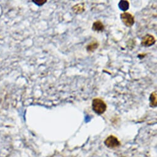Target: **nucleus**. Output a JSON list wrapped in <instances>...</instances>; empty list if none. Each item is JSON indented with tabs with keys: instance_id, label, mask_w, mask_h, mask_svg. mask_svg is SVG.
Instances as JSON below:
<instances>
[{
	"instance_id": "obj_1",
	"label": "nucleus",
	"mask_w": 157,
	"mask_h": 157,
	"mask_svg": "<svg viewBox=\"0 0 157 157\" xmlns=\"http://www.w3.org/2000/svg\"><path fill=\"white\" fill-rule=\"evenodd\" d=\"M92 108L96 113L102 115L106 111L107 105L102 99L95 98L92 101Z\"/></svg>"
},
{
	"instance_id": "obj_2",
	"label": "nucleus",
	"mask_w": 157,
	"mask_h": 157,
	"mask_svg": "<svg viewBox=\"0 0 157 157\" xmlns=\"http://www.w3.org/2000/svg\"><path fill=\"white\" fill-rule=\"evenodd\" d=\"M120 18L122 22L128 27H131L134 24V17L129 13L125 12L121 14Z\"/></svg>"
},
{
	"instance_id": "obj_3",
	"label": "nucleus",
	"mask_w": 157,
	"mask_h": 157,
	"mask_svg": "<svg viewBox=\"0 0 157 157\" xmlns=\"http://www.w3.org/2000/svg\"><path fill=\"white\" fill-rule=\"evenodd\" d=\"M104 144L107 147L111 148H116L120 145V142L119 140L114 136H109L104 141Z\"/></svg>"
},
{
	"instance_id": "obj_4",
	"label": "nucleus",
	"mask_w": 157,
	"mask_h": 157,
	"mask_svg": "<svg viewBox=\"0 0 157 157\" xmlns=\"http://www.w3.org/2000/svg\"><path fill=\"white\" fill-rule=\"evenodd\" d=\"M155 43V39L153 36L147 34L144 36L141 41V45L144 47H149L153 45Z\"/></svg>"
},
{
	"instance_id": "obj_5",
	"label": "nucleus",
	"mask_w": 157,
	"mask_h": 157,
	"mask_svg": "<svg viewBox=\"0 0 157 157\" xmlns=\"http://www.w3.org/2000/svg\"><path fill=\"white\" fill-rule=\"evenodd\" d=\"M99 46V44L98 41L97 40H94L87 45L86 51L88 52H93L98 49Z\"/></svg>"
},
{
	"instance_id": "obj_6",
	"label": "nucleus",
	"mask_w": 157,
	"mask_h": 157,
	"mask_svg": "<svg viewBox=\"0 0 157 157\" xmlns=\"http://www.w3.org/2000/svg\"><path fill=\"white\" fill-rule=\"evenodd\" d=\"M104 29H105L104 25L100 21H96L93 24L92 29L94 31H96V32H103L104 30Z\"/></svg>"
},
{
	"instance_id": "obj_7",
	"label": "nucleus",
	"mask_w": 157,
	"mask_h": 157,
	"mask_svg": "<svg viewBox=\"0 0 157 157\" xmlns=\"http://www.w3.org/2000/svg\"><path fill=\"white\" fill-rule=\"evenodd\" d=\"M85 10V5L83 3L80 4H77L75 6L72 7V11L76 13V14H81L83 13Z\"/></svg>"
},
{
	"instance_id": "obj_8",
	"label": "nucleus",
	"mask_w": 157,
	"mask_h": 157,
	"mask_svg": "<svg viewBox=\"0 0 157 157\" xmlns=\"http://www.w3.org/2000/svg\"><path fill=\"white\" fill-rule=\"evenodd\" d=\"M150 106L152 108L156 107L157 105V100H156V92H153L150 96Z\"/></svg>"
},
{
	"instance_id": "obj_9",
	"label": "nucleus",
	"mask_w": 157,
	"mask_h": 157,
	"mask_svg": "<svg viewBox=\"0 0 157 157\" xmlns=\"http://www.w3.org/2000/svg\"><path fill=\"white\" fill-rule=\"evenodd\" d=\"M124 5H123V1H121V2H120V3L119 4V6L121 10L126 11L128 9L129 5L128 2H127V1H124Z\"/></svg>"
},
{
	"instance_id": "obj_10",
	"label": "nucleus",
	"mask_w": 157,
	"mask_h": 157,
	"mask_svg": "<svg viewBox=\"0 0 157 157\" xmlns=\"http://www.w3.org/2000/svg\"><path fill=\"white\" fill-rule=\"evenodd\" d=\"M46 2L47 1H44H44H33V3H35L36 5H37L38 6L43 5L44 3H46Z\"/></svg>"
}]
</instances>
